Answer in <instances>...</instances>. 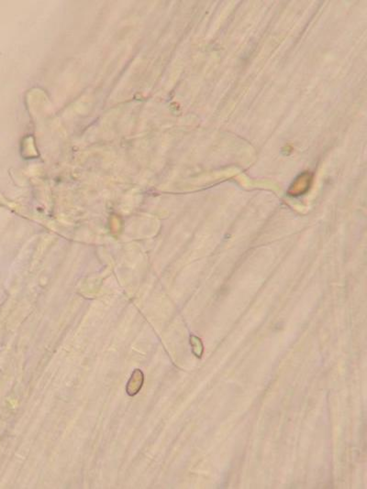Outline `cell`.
<instances>
[{"label":"cell","instance_id":"7a4b0ae2","mask_svg":"<svg viewBox=\"0 0 367 489\" xmlns=\"http://www.w3.org/2000/svg\"><path fill=\"white\" fill-rule=\"evenodd\" d=\"M305 176L306 177H304V174L300 175V177L296 179V182L291 186V189L289 190L290 194L292 196L303 194V192L307 190V188L309 187L310 177H309V174H306Z\"/></svg>","mask_w":367,"mask_h":489},{"label":"cell","instance_id":"6da1fadb","mask_svg":"<svg viewBox=\"0 0 367 489\" xmlns=\"http://www.w3.org/2000/svg\"><path fill=\"white\" fill-rule=\"evenodd\" d=\"M143 382H144V375L143 371L141 370H134L127 384V394L131 397L135 396L143 388Z\"/></svg>","mask_w":367,"mask_h":489}]
</instances>
